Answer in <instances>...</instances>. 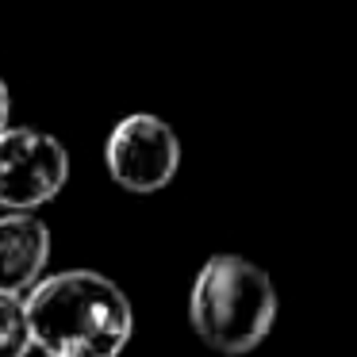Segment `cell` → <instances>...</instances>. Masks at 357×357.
Here are the masks:
<instances>
[{"label": "cell", "instance_id": "1", "mask_svg": "<svg viewBox=\"0 0 357 357\" xmlns=\"http://www.w3.org/2000/svg\"><path fill=\"white\" fill-rule=\"evenodd\" d=\"M31 346L47 357H119L131 346L135 311L123 288L93 269L43 277L24 296Z\"/></svg>", "mask_w": 357, "mask_h": 357}, {"label": "cell", "instance_id": "2", "mask_svg": "<svg viewBox=\"0 0 357 357\" xmlns=\"http://www.w3.org/2000/svg\"><path fill=\"white\" fill-rule=\"evenodd\" d=\"M188 323L215 354H254L277 323V288L269 273L238 254L208 257L188 292Z\"/></svg>", "mask_w": 357, "mask_h": 357}, {"label": "cell", "instance_id": "3", "mask_svg": "<svg viewBox=\"0 0 357 357\" xmlns=\"http://www.w3.org/2000/svg\"><path fill=\"white\" fill-rule=\"evenodd\" d=\"M70 181V154L50 131H0V208L31 211L50 204Z\"/></svg>", "mask_w": 357, "mask_h": 357}, {"label": "cell", "instance_id": "4", "mask_svg": "<svg viewBox=\"0 0 357 357\" xmlns=\"http://www.w3.org/2000/svg\"><path fill=\"white\" fill-rule=\"evenodd\" d=\"M104 162H108L112 181L127 192H139V196L162 192L177 177V165H181L177 131L162 116H150V112L123 116L108 135Z\"/></svg>", "mask_w": 357, "mask_h": 357}, {"label": "cell", "instance_id": "5", "mask_svg": "<svg viewBox=\"0 0 357 357\" xmlns=\"http://www.w3.org/2000/svg\"><path fill=\"white\" fill-rule=\"evenodd\" d=\"M50 261V231L31 211L0 215V292L27 296Z\"/></svg>", "mask_w": 357, "mask_h": 357}, {"label": "cell", "instance_id": "6", "mask_svg": "<svg viewBox=\"0 0 357 357\" xmlns=\"http://www.w3.org/2000/svg\"><path fill=\"white\" fill-rule=\"evenodd\" d=\"M31 326H27L24 296L0 292V357H27L31 354Z\"/></svg>", "mask_w": 357, "mask_h": 357}, {"label": "cell", "instance_id": "7", "mask_svg": "<svg viewBox=\"0 0 357 357\" xmlns=\"http://www.w3.org/2000/svg\"><path fill=\"white\" fill-rule=\"evenodd\" d=\"M8 116H12V93H8V85L0 81V131H8Z\"/></svg>", "mask_w": 357, "mask_h": 357}]
</instances>
